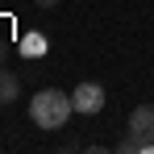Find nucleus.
Listing matches in <instances>:
<instances>
[{
    "label": "nucleus",
    "instance_id": "obj_1",
    "mask_svg": "<svg viewBox=\"0 0 154 154\" xmlns=\"http://www.w3.org/2000/svg\"><path fill=\"white\" fill-rule=\"evenodd\" d=\"M71 112H75V104H71V96L67 92H58V88H46V92H38L33 96V104H29V121L38 129H63L67 121H71Z\"/></svg>",
    "mask_w": 154,
    "mask_h": 154
},
{
    "label": "nucleus",
    "instance_id": "obj_3",
    "mask_svg": "<svg viewBox=\"0 0 154 154\" xmlns=\"http://www.w3.org/2000/svg\"><path fill=\"white\" fill-rule=\"evenodd\" d=\"M71 104H75V112H88V117H92V112L104 108V88L92 83V79H83L75 92H71Z\"/></svg>",
    "mask_w": 154,
    "mask_h": 154
},
{
    "label": "nucleus",
    "instance_id": "obj_4",
    "mask_svg": "<svg viewBox=\"0 0 154 154\" xmlns=\"http://www.w3.org/2000/svg\"><path fill=\"white\" fill-rule=\"evenodd\" d=\"M17 96H21V79L13 75V71L0 67V104H13Z\"/></svg>",
    "mask_w": 154,
    "mask_h": 154
},
{
    "label": "nucleus",
    "instance_id": "obj_5",
    "mask_svg": "<svg viewBox=\"0 0 154 154\" xmlns=\"http://www.w3.org/2000/svg\"><path fill=\"white\" fill-rule=\"evenodd\" d=\"M21 54H25V58L46 54V38H42V33H25V38H21Z\"/></svg>",
    "mask_w": 154,
    "mask_h": 154
},
{
    "label": "nucleus",
    "instance_id": "obj_6",
    "mask_svg": "<svg viewBox=\"0 0 154 154\" xmlns=\"http://www.w3.org/2000/svg\"><path fill=\"white\" fill-rule=\"evenodd\" d=\"M33 4H38V8H54L58 0H33Z\"/></svg>",
    "mask_w": 154,
    "mask_h": 154
},
{
    "label": "nucleus",
    "instance_id": "obj_2",
    "mask_svg": "<svg viewBox=\"0 0 154 154\" xmlns=\"http://www.w3.org/2000/svg\"><path fill=\"white\" fill-rule=\"evenodd\" d=\"M125 154H154V104H137L125 121V142H121Z\"/></svg>",
    "mask_w": 154,
    "mask_h": 154
}]
</instances>
